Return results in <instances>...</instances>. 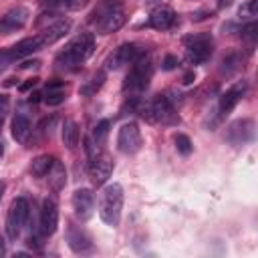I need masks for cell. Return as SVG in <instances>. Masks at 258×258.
<instances>
[{
    "mask_svg": "<svg viewBox=\"0 0 258 258\" xmlns=\"http://www.w3.org/2000/svg\"><path fill=\"white\" fill-rule=\"evenodd\" d=\"M46 181H48V185H50V189L52 191H60L62 187H64V183H67V169H64V165L54 157V161H52V165H50V169L46 171Z\"/></svg>",
    "mask_w": 258,
    "mask_h": 258,
    "instance_id": "603a6c76",
    "label": "cell"
},
{
    "mask_svg": "<svg viewBox=\"0 0 258 258\" xmlns=\"http://www.w3.org/2000/svg\"><path fill=\"white\" fill-rule=\"evenodd\" d=\"M26 22H28V8L14 6V8H10L8 12H4L0 16V32L2 34H12V32L20 30Z\"/></svg>",
    "mask_w": 258,
    "mask_h": 258,
    "instance_id": "7c38bea8",
    "label": "cell"
},
{
    "mask_svg": "<svg viewBox=\"0 0 258 258\" xmlns=\"http://www.w3.org/2000/svg\"><path fill=\"white\" fill-rule=\"evenodd\" d=\"M67 240H69V246L73 248V252H77V254H87L93 250V240L81 226H69Z\"/></svg>",
    "mask_w": 258,
    "mask_h": 258,
    "instance_id": "ac0fdd59",
    "label": "cell"
},
{
    "mask_svg": "<svg viewBox=\"0 0 258 258\" xmlns=\"http://www.w3.org/2000/svg\"><path fill=\"white\" fill-rule=\"evenodd\" d=\"M67 95H69V87L64 85V81L60 79H52L44 85V91H42V101L50 107H56L60 103L67 101Z\"/></svg>",
    "mask_w": 258,
    "mask_h": 258,
    "instance_id": "e0dca14e",
    "label": "cell"
},
{
    "mask_svg": "<svg viewBox=\"0 0 258 258\" xmlns=\"http://www.w3.org/2000/svg\"><path fill=\"white\" fill-rule=\"evenodd\" d=\"M93 208H95V196L91 189L81 187L73 194V210L79 220H89L93 214Z\"/></svg>",
    "mask_w": 258,
    "mask_h": 258,
    "instance_id": "2e32d148",
    "label": "cell"
},
{
    "mask_svg": "<svg viewBox=\"0 0 258 258\" xmlns=\"http://www.w3.org/2000/svg\"><path fill=\"white\" fill-rule=\"evenodd\" d=\"M40 48H42V40H40V36L36 34V36L24 38V40L16 42L14 46H10L6 52H2V58H4V60H18V58H24V56H28V54L40 50Z\"/></svg>",
    "mask_w": 258,
    "mask_h": 258,
    "instance_id": "5bb4252c",
    "label": "cell"
},
{
    "mask_svg": "<svg viewBox=\"0 0 258 258\" xmlns=\"http://www.w3.org/2000/svg\"><path fill=\"white\" fill-rule=\"evenodd\" d=\"M240 16H242V18H254V16H256V0H248V2L240 8Z\"/></svg>",
    "mask_w": 258,
    "mask_h": 258,
    "instance_id": "f546056e",
    "label": "cell"
},
{
    "mask_svg": "<svg viewBox=\"0 0 258 258\" xmlns=\"http://www.w3.org/2000/svg\"><path fill=\"white\" fill-rule=\"evenodd\" d=\"M123 187L119 183H111L101 191L99 198V216L107 226H119L123 212Z\"/></svg>",
    "mask_w": 258,
    "mask_h": 258,
    "instance_id": "3957f363",
    "label": "cell"
},
{
    "mask_svg": "<svg viewBox=\"0 0 258 258\" xmlns=\"http://www.w3.org/2000/svg\"><path fill=\"white\" fill-rule=\"evenodd\" d=\"M121 6V0H99L97 2V6L91 10V14H89V22L91 24H97L103 16H107L109 12H113L115 8H119Z\"/></svg>",
    "mask_w": 258,
    "mask_h": 258,
    "instance_id": "d4e9b609",
    "label": "cell"
},
{
    "mask_svg": "<svg viewBox=\"0 0 258 258\" xmlns=\"http://www.w3.org/2000/svg\"><path fill=\"white\" fill-rule=\"evenodd\" d=\"M89 2H91V0H67V6H69L71 10H81V8H85Z\"/></svg>",
    "mask_w": 258,
    "mask_h": 258,
    "instance_id": "836d02e7",
    "label": "cell"
},
{
    "mask_svg": "<svg viewBox=\"0 0 258 258\" xmlns=\"http://www.w3.org/2000/svg\"><path fill=\"white\" fill-rule=\"evenodd\" d=\"M103 85H105V73H103V71H97V73H93V75L81 85V95L93 97V95H97V91H99Z\"/></svg>",
    "mask_w": 258,
    "mask_h": 258,
    "instance_id": "484cf974",
    "label": "cell"
},
{
    "mask_svg": "<svg viewBox=\"0 0 258 258\" xmlns=\"http://www.w3.org/2000/svg\"><path fill=\"white\" fill-rule=\"evenodd\" d=\"M224 4L228 6V4H230V0H220V6H224Z\"/></svg>",
    "mask_w": 258,
    "mask_h": 258,
    "instance_id": "f35d334b",
    "label": "cell"
},
{
    "mask_svg": "<svg viewBox=\"0 0 258 258\" xmlns=\"http://www.w3.org/2000/svg\"><path fill=\"white\" fill-rule=\"evenodd\" d=\"M95 50V36L91 32H81L79 36H75L67 46L64 50L56 56V64L60 69H77L79 64H83Z\"/></svg>",
    "mask_w": 258,
    "mask_h": 258,
    "instance_id": "6da1fadb",
    "label": "cell"
},
{
    "mask_svg": "<svg viewBox=\"0 0 258 258\" xmlns=\"http://www.w3.org/2000/svg\"><path fill=\"white\" fill-rule=\"evenodd\" d=\"M2 153H4V143L0 141V157H2Z\"/></svg>",
    "mask_w": 258,
    "mask_h": 258,
    "instance_id": "ab89813d",
    "label": "cell"
},
{
    "mask_svg": "<svg viewBox=\"0 0 258 258\" xmlns=\"http://www.w3.org/2000/svg\"><path fill=\"white\" fill-rule=\"evenodd\" d=\"M8 111H10V99H8V95H0V127H2Z\"/></svg>",
    "mask_w": 258,
    "mask_h": 258,
    "instance_id": "4dcf8cb0",
    "label": "cell"
},
{
    "mask_svg": "<svg viewBox=\"0 0 258 258\" xmlns=\"http://www.w3.org/2000/svg\"><path fill=\"white\" fill-rule=\"evenodd\" d=\"M36 81H38V79H30V81H26L24 85H20V91H28L30 87H34V85H36Z\"/></svg>",
    "mask_w": 258,
    "mask_h": 258,
    "instance_id": "d590c367",
    "label": "cell"
},
{
    "mask_svg": "<svg viewBox=\"0 0 258 258\" xmlns=\"http://www.w3.org/2000/svg\"><path fill=\"white\" fill-rule=\"evenodd\" d=\"M145 52V48H141L139 44L135 42H123L121 46L115 48V52L109 54L107 58V69H121L123 64H131L137 56H141Z\"/></svg>",
    "mask_w": 258,
    "mask_h": 258,
    "instance_id": "ba28073f",
    "label": "cell"
},
{
    "mask_svg": "<svg viewBox=\"0 0 258 258\" xmlns=\"http://www.w3.org/2000/svg\"><path fill=\"white\" fill-rule=\"evenodd\" d=\"M60 6H67V0H46L48 10H54V8H60Z\"/></svg>",
    "mask_w": 258,
    "mask_h": 258,
    "instance_id": "e575fe53",
    "label": "cell"
},
{
    "mask_svg": "<svg viewBox=\"0 0 258 258\" xmlns=\"http://www.w3.org/2000/svg\"><path fill=\"white\" fill-rule=\"evenodd\" d=\"M89 173H91V181L95 185H103L111 177V173H113V159H111V155H107L103 151L97 157H93L91 165H89Z\"/></svg>",
    "mask_w": 258,
    "mask_h": 258,
    "instance_id": "4fadbf2b",
    "label": "cell"
},
{
    "mask_svg": "<svg viewBox=\"0 0 258 258\" xmlns=\"http://www.w3.org/2000/svg\"><path fill=\"white\" fill-rule=\"evenodd\" d=\"M185 58L191 64H204L214 52V40L210 34H189L183 38Z\"/></svg>",
    "mask_w": 258,
    "mask_h": 258,
    "instance_id": "277c9868",
    "label": "cell"
},
{
    "mask_svg": "<svg viewBox=\"0 0 258 258\" xmlns=\"http://www.w3.org/2000/svg\"><path fill=\"white\" fill-rule=\"evenodd\" d=\"M175 22H177L175 12H173L171 8L159 6V8H155V10L149 14V22H147V24H149L151 28H155V30H169V28L175 26Z\"/></svg>",
    "mask_w": 258,
    "mask_h": 258,
    "instance_id": "44dd1931",
    "label": "cell"
},
{
    "mask_svg": "<svg viewBox=\"0 0 258 258\" xmlns=\"http://www.w3.org/2000/svg\"><path fill=\"white\" fill-rule=\"evenodd\" d=\"M252 137H254V121L252 119H238L226 131V139L236 147L246 145L248 141H252Z\"/></svg>",
    "mask_w": 258,
    "mask_h": 258,
    "instance_id": "8fae6325",
    "label": "cell"
},
{
    "mask_svg": "<svg viewBox=\"0 0 258 258\" xmlns=\"http://www.w3.org/2000/svg\"><path fill=\"white\" fill-rule=\"evenodd\" d=\"M71 26H73V22H71L69 18H56V20H52V22H50L48 26H44L42 32L38 34L40 40H42V46H46V44H54L56 40L64 38L67 32L71 30Z\"/></svg>",
    "mask_w": 258,
    "mask_h": 258,
    "instance_id": "9a60e30c",
    "label": "cell"
},
{
    "mask_svg": "<svg viewBox=\"0 0 258 258\" xmlns=\"http://www.w3.org/2000/svg\"><path fill=\"white\" fill-rule=\"evenodd\" d=\"M177 64H179V58H177V56L165 54V58H163V62H161V69H163V71H173V69H177Z\"/></svg>",
    "mask_w": 258,
    "mask_h": 258,
    "instance_id": "1f68e13d",
    "label": "cell"
},
{
    "mask_svg": "<svg viewBox=\"0 0 258 258\" xmlns=\"http://www.w3.org/2000/svg\"><path fill=\"white\" fill-rule=\"evenodd\" d=\"M28 212H30V206H28V200L26 198H16L10 208H8V214H6V236L10 240H16L26 224V218H28Z\"/></svg>",
    "mask_w": 258,
    "mask_h": 258,
    "instance_id": "5b68a950",
    "label": "cell"
},
{
    "mask_svg": "<svg viewBox=\"0 0 258 258\" xmlns=\"http://www.w3.org/2000/svg\"><path fill=\"white\" fill-rule=\"evenodd\" d=\"M173 141H175V149H177L181 155H189V153L194 151L191 139H189L187 135H183V133H177V135L173 137Z\"/></svg>",
    "mask_w": 258,
    "mask_h": 258,
    "instance_id": "83f0119b",
    "label": "cell"
},
{
    "mask_svg": "<svg viewBox=\"0 0 258 258\" xmlns=\"http://www.w3.org/2000/svg\"><path fill=\"white\" fill-rule=\"evenodd\" d=\"M149 2H159V0H149Z\"/></svg>",
    "mask_w": 258,
    "mask_h": 258,
    "instance_id": "b9f144b4",
    "label": "cell"
},
{
    "mask_svg": "<svg viewBox=\"0 0 258 258\" xmlns=\"http://www.w3.org/2000/svg\"><path fill=\"white\" fill-rule=\"evenodd\" d=\"M30 135H32V125H30L28 117L22 115V113H16L14 119H12V137L18 143L26 145L30 141Z\"/></svg>",
    "mask_w": 258,
    "mask_h": 258,
    "instance_id": "7402d4cb",
    "label": "cell"
},
{
    "mask_svg": "<svg viewBox=\"0 0 258 258\" xmlns=\"http://www.w3.org/2000/svg\"><path fill=\"white\" fill-rule=\"evenodd\" d=\"M151 77H153V62H151V56L143 52L131 62V69L123 81V91L129 95H139L149 87Z\"/></svg>",
    "mask_w": 258,
    "mask_h": 258,
    "instance_id": "7a4b0ae2",
    "label": "cell"
},
{
    "mask_svg": "<svg viewBox=\"0 0 258 258\" xmlns=\"http://www.w3.org/2000/svg\"><path fill=\"white\" fill-rule=\"evenodd\" d=\"M2 191H4V183L0 181V198H2Z\"/></svg>",
    "mask_w": 258,
    "mask_h": 258,
    "instance_id": "60d3db41",
    "label": "cell"
},
{
    "mask_svg": "<svg viewBox=\"0 0 258 258\" xmlns=\"http://www.w3.org/2000/svg\"><path fill=\"white\" fill-rule=\"evenodd\" d=\"M60 137H62V143L67 145V149H75L79 145V139H81L79 125L73 119H67L60 127Z\"/></svg>",
    "mask_w": 258,
    "mask_h": 258,
    "instance_id": "cb8c5ba5",
    "label": "cell"
},
{
    "mask_svg": "<svg viewBox=\"0 0 258 258\" xmlns=\"http://www.w3.org/2000/svg\"><path fill=\"white\" fill-rule=\"evenodd\" d=\"M40 64V60H26V62H22L20 67L22 69H30V67H38Z\"/></svg>",
    "mask_w": 258,
    "mask_h": 258,
    "instance_id": "8d00e7d4",
    "label": "cell"
},
{
    "mask_svg": "<svg viewBox=\"0 0 258 258\" xmlns=\"http://www.w3.org/2000/svg\"><path fill=\"white\" fill-rule=\"evenodd\" d=\"M191 81H194V73H187V75L183 77V83H185V85H189Z\"/></svg>",
    "mask_w": 258,
    "mask_h": 258,
    "instance_id": "74e56055",
    "label": "cell"
},
{
    "mask_svg": "<svg viewBox=\"0 0 258 258\" xmlns=\"http://www.w3.org/2000/svg\"><path fill=\"white\" fill-rule=\"evenodd\" d=\"M242 38H244L248 44H254V40H256V22H254V20H250L248 24L242 26Z\"/></svg>",
    "mask_w": 258,
    "mask_h": 258,
    "instance_id": "f1b7e54d",
    "label": "cell"
},
{
    "mask_svg": "<svg viewBox=\"0 0 258 258\" xmlns=\"http://www.w3.org/2000/svg\"><path fill=\"white\" fill-rule=\"evenodd\" d=\"M107 135H109V121L103 119V121H99L95 125V129L91 131V135L85 139V149H87L89 159H93L99 153H103V147L107 143Z\"/></svg>",
    "mask_w": 258,
    "mask_h": 258,
    "instance_id": "30bf717a",
    "label": "cell"
},
{
    "mask_svg": "<svg viewBox=\"0 0 258 258\" xmlns=\"http://www.w3.org/2000/svg\"><path fill=\"white\" fill-rule=\"evenodd\" d=\"M58 228V206L54 198H44L40 206V232L42 236H52Z\"/></svg>",
    "mask_w": 258,
    "mask_h": 258,
    "instance_id": "9c48e42d",
    "label": "cell"
},
{
    "mask_svg": "<svg viewBox=\"0 0 258 258\" xmlns=\"http://www.w3.org/2000/svg\"><path fill=\"white\" fill-rule=\"evenodd\" d=\"M222 64H224V67L228 64V73H232V71L238 69V56H236V54H228V56L222 60Z\"/></svg>",
    "mask_w": 258,
    "mask_h": 258,
    "instance_id": "d6a6232c",
    "label": "cell"
},
{
    "mask_svg": "<svg viewBox=\"0 0 258 258\" xmlns=\"http://www.w3.org/2000/svg\"><path fill=\"white\" fill-rule=\"evenodd\" d=\"M141 131H139V125L129 121V123H123L119 127V133H117V147L121 153L125 155H133L141 149Z\"/></svg>",
    "mask_w": 258,
    "mask_h": 258,
    "instance_id": "52a82bcc",
    "label": "cell"
},
{
    "mask_svg": "<svg viewBox=\"0 0 258 258\" xmlns=\"http://www.w3.org/2000/svg\"><path fill=\"white\" fill-rule=\"evenodd\" d=\"M244 93H246V83H244V81H240V83H236L234 87H230V89L220 97V103H218L220 113H222V115H228V113L242 101Z\"/></svg>",
    "mask_w": 258,
    "mask_h": 258,
    "instance_id": "ffe728a7",
    "label": "cell"
},
{
    "mask_svg": "<svg viewBox=\"0 0 258 258\" xmlns=\"http://www.w3.org/2000/svg\"><path fill=\"white\" fill-rule=\"evenodd\" d=\"M147 121H151V123H161V125H175V123L179 121V115L175 113V107H173V103L169 101V97L157 95V97L149 103Z\"/></svg>",
    "mask_w": 258,
    "mask_h": 258,
    "instance_id": "8992f818",
    "label": "cell"
},
{
    "mask_svg": "<svg viewBox=\"0 0 258 258\" xmlns=\"http://www.w3.org/2000/svg\"><path fill=\"white\" fill-rule=\"evenodd\" d=\"M125 10H123V6H119V8H115L113 12H109L107 16H103L97 24H93L95 26V30L99 32V34H111V32H117L123 24H125Z\"/></svg>",
    "mask_w": 258,
    "mask_h": 258,
    "instance_id": "d6986e66",
    "label": "cell"
},
{
    "mask_svg": "<svg viewBox=\"0 0 258 258\" xmlns=\"http://www.w3.org/2000/svg\"><path fill=\"white\" fill-rule=\"evenodd\" d=\"M52 161H54V157H52V155H38V157L32 161V165H30L32 175H36V177H44V175H46V171L50 169Z\"/></svg>",
    "mask_w": 258,
    "mask_h": 258,
    "instance_id": "4316f807",
    "label": "cell"
},
{
    "mask_svg": "<svg viewBox=\"0 0 258 258\" xmlns=\"http://www.w3.org/2000/svg\"><path fill=\"white\" fill-rule=\"evenodd\" d=\"M0 252H2V248H0Z\"/></svg>",
    "mask_w": 258,
    "mask_h": 258,
    "instance_id": "7bdbcfd3",
    "label": "cell"
}]
</instances>
